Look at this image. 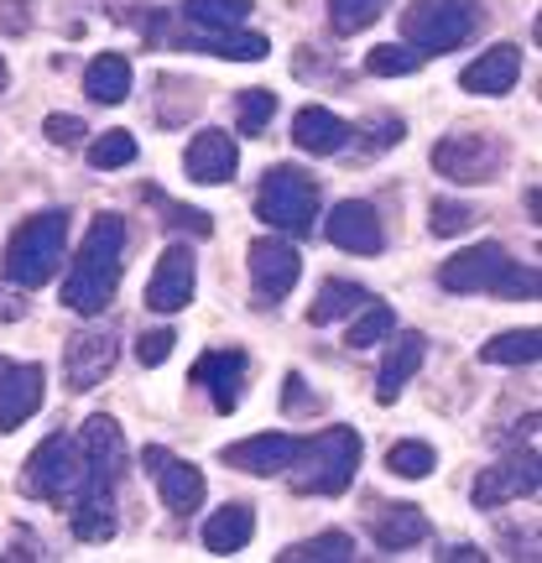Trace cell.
Returning <instances> with one entry per match:
<instances>
[{
  "mask_svg": "<svg viewBox=\"0 0 542 563\" xmlns=\"http://www.w3.org/2000/svg\"><path fill=\"white\" fill-rule=\"evenodd\" d=\"M121 256H125V224L121 214H100L89 224V235L79 245V262L63 277V308H74L84 319H95L110 308L115 287H121Z\"/></svg>",
  "mask_w": 542,
  "mask_h": 563,
  "instance_id": "1",
  "label": "cell"
},
{
  "mask_svg": "<svg viewBox=\"0 0 542 563\" xmlns=\"http://www.w3.org/2000/svg\"><path fill=\"white\" fill-rule=\"evenodd\" d=\"M449 292H501V298H538V266H522L506 256V245L485 241L449 256L439 272Z\"/></svg>",
  "mask_w": 542,
  "mask_h": 563,
  "instance_id": "2",
  "label": "cell"
},
{
  "mask_svg": "<svg viewBox=\"0 0 542 563\" xmlns=\"http://www.w3.org/2000/svg\"><path fill=\"white\" fill-rule=\"evenodd\" d=\"M63 256H68V214L63 209H42L32 220H21L5 241V277L16 287H42L58 277Z\"/></svg>",
  "mask_w": 542,
  "mask_h": 563,
  "instance_id": "3",
  "label": "cell"
},
{
  "mask_svg": "<svg viewBox=\"0 0 542 563\" xmlns=\"http://www.w3.org/2000/svg\"><path fill=\"white\" fill-rule=\"evenodd\" d=\"M355 470H361V433L355 428H323L319 439L302 443L287 481L298 496H340V490H350Z\"/></svg>",
  "mask_w": 542,
  "mask_h": 563,
  "instance_id": "4",
  "label": "cell"
},
{
  "mask_svg": "<svg viewBox=\"0 0 542 563\" xmlns=\"http://www.w3.org/2000/svg\"><path fill=\"white\" fill-rule=\"evenodd\" d=\"M256 214H262L272 230H281V235H313V220H319V183L308 178L302 167L281 162V167H272L262 178Z\"/></svg>",
  "mask_w": 542,
  "mask_h": 563,
  "instance_id": "5",
  "label": "cell"
},
{
  "mask_svg": "<svg viewBox=\"0 0 542 563\" xmlns=\"http://www.w3.org/2000/svg\"><path fill=\"white\" fill-rule=\"evenodd\" d=\"M79 485H74V501H115V481H121V464H125V439H121V422L95 412L84 422L79 433Z\"/></svg>",
  "mask_w": 542,
  "mask_h": 563,
  "instance_id": "6",
  "label": "cell"
},
{
  "mask_svg": "<svg viewBox=\"0 0 542 563\" xmlns=\"http://www.w3.org/2000/svg\"><path fill=\"white\" fill-rule=\"evenodd\" d=\"M480 21V0H412L402 11V37L418 53H449L460 47Z\"/></svg>",
  "mask_w": 542,
  "mask_h": 563,
  "instance_id": "7",
  "label": "cell"
},
{
  "mask_svg": "<svg viewBox=\"0 0 542 563\" xmlns=\"http://www.w3.org/2000/svg\"><path fill=\"white\" fill-rule=\"evenodd\" d=\"M79 443L53 433V439H42L32 449V460L21 470V490L32 496V501H63V496H74V485H79Z\"/></svg>",
  "mask_w": 542,
  "mask_h": 563,
  "instance_id": "8",
  "label": "cell"
},
{
  "mask_svg": "<svg viewBox=\"0 0 542 563\" xmlns=\"http://www.w3.org/2000/svg\"><path fill=\"white\" fill-rule=\"evenodd\" d=\"M433 167L449 183H496L506 167V146L490 136H443L433 146Z\"/></svg>",
  "mask_w": 542,
  "mask_h": 563,
  "instance_id": "9",
  "label": "cell"
},
{
  "mask_svg": "<svg viewBox=\"0 0 542 563\" xmlns=\"http://www.w3.org/2000/svg\"><path fill=\"white\" fill-rule=\"evenodd\" d=\"M115 355H121V344L110 329H84L68 340L63 350V376H68V391H95V386L115 371Z\"/></svg>",
  "mask_w": 542,
  "mask_h": 563,
  "instance_id": "10",
  "label": "cell"
},
{
  "mask_svg": "<svg viewBox=\"0 0 542 563\" xmlns=\"http://www.w3.org/2000/svg\"><path fill=\"white\" fill-rule=\"evenodd\" d=\"M193 287H199L193 251H188V245H167L157 272H152V282H146V308H152V313H182V308L193 302Z\"/></svg>",
  "mask_w": 542,
  "mask_h": 563,
  "instance_id": "11",
  "label": "cell"
},
{
  "mask_svg": "<svg viewBox=\"0 0 542 563\" xmlns=\"http://www.w3.org/2000/svg\"><path fill=\"white\" fill-rule=\"evenodd\" d=\"M298 277H302V256L281 235H262V241L251 245V287H256L262 302L287 298L298 287Z\"/></svg>",
  "mask_w": 542,
  "mask_h": 563,
  "instance_id": "12",
  "label": "cell"
},
{
  "mask_svg": "<svg viewBox=\"0 0 542 563\" xmlns=\"http://www.w3.org/2000/svg\"><path fill=\"white\" fill-rule=\"evenodd\" d=\"M542 485V475H538V454L527 449V454H511V460H501V464H490V470H480V481H475V506H506V501H522V496H532Z\"/></svg>",
  "mask_w": 542,
  "mask_h": 563,
  "instance_id": "13",
  "label": "cell"
},
{
  "mask_svg": "<svg viewBox=\"0 0 542 563\" xmlns=\"http://www.w3.org/2000/svg\"><path fill=\"white\" fill-rule=\"evenodd\" d=\"M323 235L340 245V251H355V256H376L386 245L381 214H376V203H365V199L334 203V214L323 220Z\"/></svg>",
  "mask_w": 542,
  "mask_h": 563,
  "instance_id": "14",
  "label": "cell"
},
{
  "mask_svg": "<svg viewBox=\"0 0 542 563\" xmlns=\"http://www.w3.org/2000/svg\"><path fill=\"white\" fill-rule=\"evenodd\" d=\"M245 376H251V361L241 350H214V355H203L193 365V386H203L220 412H235L245 402Z\"/></svg>",
  "mask_w": 542,
  "mask_h": 563,
  "instance_id": "15",
  "label": "cell"
},
{
  "mask_svg": "<svg viewBox=\"0 0 542 563\" xmlns=\"http://www.w3.org/2000/svg\"><path fill=\"white\" fill-rule=\"evenodd\" d=\"M298 454H302V439H292V433H256L245 443H230L224 464L245 470V475H287Z\"/></svg>",
  "mask_w": 542,
  "mask_h": 563,
  "instance_id": "16",
  "label": "cell"
},
{
  "mask_svg": "<svg viewBox=\"0 0 542 563\" xmlns=\"http://www.w3.org/2000/svg\"><path fill=\"white\" fill-rule=\"evenodd\" d=\"M517 79H522V47H517V42H496L490 53H480V58L460 74L464 89H469V95H485V100L511 95V84Z\"/></svg>",
  "mask_w": 542,
  "mask_h": 563,
  "instance_id": "17",
  "label": "cell"
},
{
  "mask_svg": "<svg viewBox=\"0 0 542 563\" xmlns=\"http://www.w3.org/2000/svg\"><path fill=\"white\" fill-rule=\"evenodd\" d=\"M146 464H152V481H157L162 501L173 511H199L203 506V470L188 460H173L167 449H146Z\"/></svg>",
  "mask_w": 542,
  "mask_h": 563,
  "instance_id": "18",
  "label": "cell"
},
{
  "mask_svg": "<svg viewBox=\"0 0 542 563\" xmlns=\"http://www.w3.org/2000/svg\"><path fill=\"white\" fill-rule=\"evenodd\" d=\"M42 386H47L42 365H5V376H0V433H16L21 422L37 412Z\"/></svg>",
  "mask_w": 542,
  "mask_h": 563,
  "instance_id": "19",
  "label": "cell"
},
{
  "mask_svg": "<svg viewBox=\"0 0 542 563\" xmlns=\"http://www.w3.org/2000/svg\"><path fill=\"white\" fill-rule=\"evenodd\" d=\"M182 167H188V178L193 183H230L235 178V167H241V152H235V136L230 131H199V136L188 141V157H182Z\"/></svg>",
  "mask_w": 542,
  "mask_h": 563,
  "instance_id": "20",
  "label": "cell"
},
{
  "mask_svg": "<svg viewBox=\"0 0 542 563\" xmlns=\"http://www.w3.org/2000/svg\"><path fill=\"white\" fill-rule=\"evenodd\" d=\"M422 355H428V340H422L418 329H402L397 340L386 344V361L376 371V402H397L402 397V386L418 376Z\"/></svg>",
  "mask_w": 542,
  "mask_h": 563,
  "instance_id": "21",
  "label": "cell"
},
{
  "mask_svg": "<svg viewBox=\"0 0 542 563\" xmlns=\"http://www.w3.org/2000/svg\"><path fill=\"white\" fill-rule=\"evenodd\" d=\"M350 136H355V131H350L334 110H323V104H308V110H298V121H292V141H298L302 152H313V157H334V152H344V141Z\"/></svg>",
  "mask_w": 542,
  "mask_h": 563,
  "instance_id": "22",
  "label": "cell"
},
{
  "mask_svg": "<svg viewBox=\"0 0 542 563\" xmlns=\"http://www.w3.org/2000/svg\"><path fill=\"white\" fill-rule=\"evenodd\" d=\"M256 538V517H251V506H224V511H214L209 522H203V548L209 553H220V559H230V553H241L245 543Z\"/></svg>",
  "mask_w": 542,
  "mask_h": 563,
  "instance_id": "23",
  "label": "cell"
},
{
  "mask_svg": "<svg viewBox=\"0 0 542 563\" xmlns=\"http://www.w3.org/2000/svg\"><path fill=\"white\" fill-rule=\"evenodd\" d=\"M84 95L95 104H121L131 95V63L121 53H100V58L84 68Z\"/></svg>",
  "mask_w": 542,
  "mask_h": 563,
  "instance_id": "24",
  "label": "cell"
},
{
  "mask_svg": "<svg viewBox=\"0 0 542 563\" xmlns=\"http://www.w3.org/2000/svg\"><path fill=\"white\" fill-rule=\"evenodd\" d=\"M370 538H376L386 553H402V548L428 538V517H422L418 506H386L381 517L370 522Z\"/></svg>",
  "mask_w": 542,
  "mask_h": 563,
  "instance_id": "25",
  "label": "cell"
},
{
  "mask_svg": "<svg viewBox=\"0 0 542 563\" xmlns=\"http://www.w3.org/2000/svg\"><path fill=\"white\" fill-rule=\"evenodd\" d=\"M365 302H370V292L365 287H355V282H323L319 298H313V308H308V323H340L350 319V313H361Z\"/></svg>",
  "mask_w": 542,
  "mask_h": 563,
  "instance_id": "26",
  "label": "cell"
},
{
  "mask_svg": "<svg viewBox=\"0 0 542 563\" xmlns=\"http://www.w3.org/2000/svg\"><path fill=\"white\" fill-rule=\"evenodd\" d=\"M542 355V334L538 329H511V334H496L490 344H480L485 365H532Z\"/></svg>",
  "mask_w": 542,
  "mask_h": 563,
  "instance_id": "27",
  "label": "cell"
},
{
  "mask_svg": "<svg viewBox=\"0 0 542 563\" xmlns=\"http://www.w3.org/2000/svg\"><path fill=\"white\" fill-rule=\"evenodd\" d=\"M256 5L251 0H182V16L203 26V32H230V26H241Z\"/></svg>",
  "mask_w": 542,
  "mask_h": 563,
  "instance_id": "28",
  "label": "cell"
},
{
  "mask_svg": "<svg viewBox=\"0 0 542 563\" xmlns=\"http://www.w3.org/2000/svg\"><path fill=\"white\" fill-rule=\"evenodd\" d=\"M397 334V313L386 308V302H365L361 313H350V350H370V344H381V340H391Z\"/></svg>",
  "mask_w": 542,
  "mask_h": 563,
  "instance_id": "29",
  "label": "cell"
},
{
  "mask_svg": "<svg viewBox=\"0 0 542 563\" xmlns=\"http://www.w3.org/2000/svg\"><path fill=\"white\" fill-rule=\"evenodd\" d=\"M350 559H355V538H344V532H319V538L292 543L281 553V563H350Z\"/></svg>",
  "mask_w": 542,
  "mask_h": 563,
  "instance_id": "30",
  "label": "cell"
},
{
  "mask_svg": "<svg viewBox=\"0 0 542 563\" xmlns=\"http://www.w3.org/2000/svg\"><path fill=\"white\" fill-rule=\"evenodd\" d=\"M422 58H428V53H418L412 42H381V47H370L365 68H370L376 79H407V74L422 68Z\"/></svg>",
  "mask_w": 542,
  "mask_h": 563,
  "instance_id": "31",
  "label": "cell"
},
{
  "mask_svg": "<svg viewBox=\"0 0 542 563\" xmlns=\"http://www.w3.org/2000/svg\"><path fill=\"white\" fill-rule=\"evenodd\" d=\"M386 5L391 0H329V21H334V32L355 37V32H365V26H376L386 16Z\"/></svg>",
  "mask_w": 542,
  "mask_h": 563,
  "instance_id": "32",
  "label": "cell"
},
{
  "mask_svg": "<svg viewBox=\"0 0 542 563\" xmlns=\"http://www.w3.org/2000/svg\"><path fill=\"white\" fill-rule=\"evenodd\" d=\"M203 53H214V58H235V63H262L272 53V42L256 37V32H220L214 42H203Z\"/></svg>",
  "mask_w": 542,
  "mask_h": 563,
  "instance_id": "33",
  "label": "cell"
},
{
  "mask_svg": "<svg viewBox=\"0 0 542 563\" xmlns=\"http://www.w3.org/2000/svg\"><path fill=\"white\" fill-rule=\"evenodd\" d=\"M131 162H136V136L131 131H104V136L89 141V167L110 173V167H131Z\"/></svg>",
  "mask_w": 542,
  "mask_h": 563,
  "instance_id": "34",
  "label": "cell"
},
{
  "mask_svg": "<svg viewBox=\"0 0 542 563\" xmlns=\"http://www.w3.org/2000/svg\"><path fill=\"white\" fill-rule=\"evenodd\" d=\"M74 532L84 543L115 538V501H74Z\"/></svg>",
  "mask_w": 542,
  "mask_h": 563,
  "instance_id": "35",
  "label": "cell"
},
{
  "mask_svg": "<svg viewBox=\"0 0 542 563\" xmlns=\"http://www.w3.org/2000/svg\"><path fill=\"white\" fill-rule=\"evenodd\" d=\"M386 470H391V475H402V481H422V475H428V470H433V449H428V443H391V449H386Z\"/></svg>",
  "mask_w": 542,
  "mask_h": 563,
  "instance_id": "36",
  "label": "cell"
},
{
  "mask_svg": "<svg viewBox=\"0 0 542 563\" xmlns=\"http://www.w3.org/2000/svg\"><path fill=\"white\" fill-rule=\"evenodd\" d=\"M277 115V95L272 89H245L241 95V136H262Z\"/></svg>",
  "mask_w": 542,
  "mask_h": 563,
  "instance_id": "37",
  "label": "cell"
},
{
  "mask_svg": "<svg viewBox=\"0 0 542 563\" xmlns=\"http://www.w3.org/2000/svg\"><path fill=\"white\" fill-rule=\"evenodd\" d=\"M433 235H464L469 224H475V209L469 203H449V199H439L433 203Z\"/></svg>",
  "mask_w": 542,
  "mask_h": 563,
  "instance_id": "38",
  "label": "cell"
},
{
  "mask_svg": "<svg viewBox=\"0 0 542 563\" xmlns=\"http://www.w3.org/2000/svg\"><path fill=\"white\" fill-rule=\"evenodd\" d=\"M42 131H47V141H53V146H79V141L89 136V125H84L79 115H47V125H42Z\"/></svg>",
  "mask_w": 542,
  "mask_h": 563,
  "instance_id": "39",
  "label": "cell"
},
{
  "mask_svg": "<svg viewBox=\"0 0 542 563\" xmlns=\"http://www.w3.org/2000/svg\"><path fill=\"white\" fill-rule=\"evenodd\" d=\"M173 344H178V334H173V329H152V334H141V344H136L141 365H162L167 355H173Z\"/></svg>",
  "mask_w": 542,
  "mask_h": 563,
  "instance_id": "40",
  "label": "cell"
},
{
  "mask_svg": "<svg viewBox=\"0 0 542 563\" xmlns=\"http://www.w3.org/2000/svg\"><path fill=\"white\" fill-rule=\"evenodd\" d=\"M32 26V0H0V32H26Z\"/></svg>",
  "mask_w": 542,
  "mask_h": 563,
  "instance_id": "41",
  "label": "cell"
},
{
  "mask_svg": "<svg viewBox=\"0 0 542 563\" xmlns=\"http://www.w3.org/2000/svg\"><path fill=\"white\" fill-rule=\"evenodd\" d=\"M302 407V376H287V412Z\"/></svg>",
  "mask_w": 542,
  "mask_h": 563,
  "instance_id": "42",
  "label": "cell"
},
{
  "mask_svg": "<svg viewBox=\"0 0 542 563\" xmlns=\"http://www.w3.org/2000/svg\"><path fill=\"white\" fill-rule=\"evenodd\" d=\"M11 89V68H5V58H0V95Z\"/></svg>",
  "mask_w": 542,
  "mask_h": 563,
  "instance_id": "43",
  "label": "cell"
},
{
  "mask_svg": "<svg viewBox=\"0 0 542 563\" xmlns=\"http://www.w3.org/2000/svg\"><path fill=\"white\" fill-rule=\"evenodd\" d=\"M0 376H5V361H0Z\"/></svg>",
  "mask_w": 542,
  "mask_h": 563,
  "instance_id": "44",
  "label": "cell"
}]
</instances>
